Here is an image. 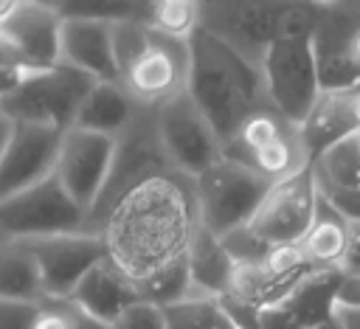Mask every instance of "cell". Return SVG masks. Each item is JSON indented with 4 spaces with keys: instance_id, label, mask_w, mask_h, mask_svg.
<instances>
[{
    "instance_id": "cell-15",
    "label": "cell",
    "mask_w": 360,
    "mask_h": 329,
    "mask_svg": "<svg viewBox=\"0 0 360 329\" xmlns=\"http://www.w3.org/2000/svg\"><path fill=\"white\" fill-rule=\"evenodd\" d=\"M62 34H59V65L76 67L96 82H118V62L112 48L110 17L93 14L84 6H62Z\"/></svg>"
},
{
    "instance_id": "cell-8",
    "label": "cell",
    "mask_w": 360,
    "mask_h": 329,
    "mask_svg": "<svg viewBox=\"0 0 360 329\" xmlns=\"http://www.w3.org/2000/svg\"><path fill=\"white\" fill-rule=\"evenodd\" d=\"M267 101L292 124H301L321 96L312 37H278L262 59Z\"/></svg>"
},
{
    "instance_id": "cell-2",
    "label": "cell",
    "mask_w": 360,
    "mask_h": 329,
    "mask_svg": "<svg viewBox=\"0 0 360 329\" xmlns=\"http://www.w3.org/2000/svg\"><path fill=\"white\" fill-rule=\"evenodd\" d=\"M191 48V76L188 96L217 129L222 146L239 129V124L267 101L262 70L236 53L231 45L197 28L188 39Z\"/></svg>"
},
{
    "instance_id": "cell-11",
    "label": "cell",
    "mask_w": 360,
    "mask_h": 329,
    "mask_svg": "<svg viewBox=\"0 0 360 329\" xmlns=\"http://www.w3.org/2000/svg\"><path fill=\"white\" fill-rule=\"evenodd\" d=\"M287 3H200V28L262 67L264 53L281 37Z\"/></svg>"
},
{
    "instance_id": "cell-30",
    "label": "cell",
    "mask_w": 360,
    "mask_h": 329,
    "mask_svg": "<svg viewBox=\"0 0 360 329\" xmlns=\"http://www.w3.org/2000/svg\"><path fill=\"white\" fill-rule=\"evenodd\" d=\"M45 301H8L0 298V329H37Z\"/></svg>"
},
{
    "instance_id": "cell-44",
    "label": "cell",
    "mask_w": 360,
    "mask_h": 329,
    "mask_svg": "<svg viewBox=\"0 0 360 329\" xmlns=\"http://www.w3.org/2000/svg\"><path fill=\"white\" fill-rule=\"evenodd\" d=\"M0 239H3V236H0Z\"/></svg>"
},
{
    "instance_id": "cell-43",
    "label": "cell",
    "mask_w": 360,
    "mask_h": 329,
    "mask_svg": "<svg viewBox=\"0 0 360 329\" xmlns=\"http://www.w3.org/2000/svg\"><path fill=\"white\" fill-rule=\"evenodd\" d=\"M354 110H357V121H360V93L354 96Z\"/></svg>"
},
{
    "instance_id": "cell-29",
    "label": "cell",
    "mask_w": 360,
    "mask_h": 329,
    "mask_svg": "<svg viewBox=\"0 0 360 329\" xmlns=\"http://www.w3.org/2000/svg\"><path fill=\"white\" fill-rule=\"evenodd\" d=\"M166 329H217L222 318V304L219 298H202L191 295L177 304H169L160 309Z\"/></svg>"
},
{
    "instance_id": "cell-32",
    "label": "cell",
    "mask_w": 360,
    "mask_h": 329,
    "mask_svg": "<svg viewBox=\"0 0 360 329\" xmlns=\"http://www.w3.org/2000/svg\"><path fill=\"white\" fill-rule=\"evenodd\" d=\"M318 191L340 217H346L349 222H360V188H332V186L321 188L318 186Z\"/></svg>"
},
{
    "instance_id": "cell-4",
    "label": "cell",
    "mask_w": 360,
    "mask_h": 329,
    "mask_svg": "<svg viewBox=\"0 0 360 329\" xmlns=\"http://www.w3.org/2000/svg\"><path fill=\"white\" fill-rule=\"evenodd\" d=\"M93 87L96 79L76 67H42L17 93L0 101V112L14 124H42L65 132L76 124V115Z\"/></svg>"
},
{
    "instance_id": "cell-17",
    "label": "cell",
    "mask_w": 360,
    "mask_h": 329,
    "mask_svg": "<svg viewBox=\"0 0 360 329\" xmlns=\"http://www.w3.org/2000/svg\"><path fill=\"white\" fill-rule=\"evenodd\" d=\"M62 6L48 3H17L14 14L0 25V31L20 51L22 62L31 67L59 65V34H62Z\"/></svg>"
},
{
    "instance_id": "cell-20",
    "label": "cell",
    "mask_w": 360,
    "mask_h": 329,
    "mask_svg": "<svg viewBox=\"0 0 360 329\" xmlns=\"http://www.w3.org/2000/svg\"><path fill=\"white\" fill-rule=\"evenodd\" d=\"M298 129H301V141H304V149L309 155V163H315L326 149H332L335 143L360 132L354 96L321 90L318 101L312 104L309 115L298 124Z\"/></svg>"
},
{
    "instance_id": "cell-22",
    "label": "cell",
    "mask_w": 360,
    "mask_h": 329,
    "mask_svg": "<svg viewBox=\"0 0 360 329\" xmlns=\"http://www.w3.org/2000/svg\"><path fill=\"white\" fill-rule=\"evenodd\" d=\"M236 262L225 250L222 239L214 236L205 225H200L191 250H188V273L194 284V295L202 298H225L231 290Z\"/></svg>"
},
{
    "instance_id": "cell-27",
    "label": "cell",
    "mask_w": 360,
    "mask_h": 329,
    "mask_svg": "<svg viewBox=\"0 0 360 329\" xmlns=\"http://www.w3.org/2000/svg\"><path fill=\"white\" fill-rule=\"evenodd\" d=\"M143 22L172 39H191L200 28V3L191 0H160L143 3Z\"/></svg>"
},
{
    "instance_id": "cell-31",
    "label": "cell",
    "mask_w": 360,
    "mask_h": 329,
    "mask_svg": "<svg viewBox=\"0 0 360 329\" xmlns=\"http://www.w3.org/2000/svg\"><path fill=\"white\" fill-rule=\"evenodd\" d=\"M112 329H166V321H163L160 307H152V304L141 301L132 309H127L112 323Z\"/></svg>"
},
{
    "instance_id": "cell-28",
    "label": "cell",
    "mask_w": 360,
    "mask_h": 329,
    "mask_svg": "<svg viewBox=\"0 0 360 329\" xmlns=\"http://www.w3.org/2000/svg\"><path fill=\"white\" fill-rule=\"evenodd\" d=\"M138 292H141V301L152 304V307H169V304H177L183 298H191L194 295V284H191V273H188V256L163 267L160 273L138 281Z\"/></svg>"
},
{
    "instance_id": "cell-25",
    "label": "cell",
    "mask_w": 360,
    "mask_h": 329,
    "mask_svg": "<svg viewBox=\"0 0 360 329\" xmlns=\"http://www.w3.org/2000/svg\"><path fill=\"white\" fill-rule=\"evenodd\" d=\"M343 276H346L343 270H315L281 307L292 315V321L301 329L326 323L335 318V301Z\"/></svg>"
},
{
    "instance_id": "cell-5",
    "label": "cell",
    "mask_w": 360,
    "mask_h": 329,
    "mask_svg": "<svg viewBox=\"0 0 360 329\" xmlns=\"http://www.w3.org/2000/svg\"><path fill=\"white\" fill-rule=\"evenodd\" d=\"M172 169L158 135V118L155 110H141L138 118L115 138V152H112V163H110V174L107 183L87 217V231L98 233L104 217L112 211V205L138 183H143L146 177Z\"/></svg>"
},
{
    "instance_id": "cell-23",
    "label": "cell",
    "mask_w": 360,
    "mask_h": 329,
    "mask_svg": "<svg viewBox=\"0 0 360 329\" xmlns=\"http://www.w3.org/2000/svg\"><path fill=\"white\" fill-rule=\"evenodd\" d=\"M349 231H352V222L340 217L323 197H318L312 228L301 242L307 262L318 270H343V262L349 253Z\"/></svg>"
},
{
    "instance_id": "cell-26",
    "label": "cell",
    "mask_w": 360,
    "mask_h": 329,
    "mask_svg": "<svg viewBox=\"0 0 360 329\" xmlns=\"http://www.w3.org/2000/svg\"><path fill=\"white\" fill-rule=\"evenodd\" d=\"M312 174L321 188H360V132L326 149L312 163Z\"/></svg>"
},
{
    "instance_id": "cell-35",
    "label": "cell",
    "mask_w": 360,
    "mask_h": 329,
    "mask_svg": "<svg viewBox=\"0 0 360 329\" xmlns=\"http://www.w3.org/2000/svg\"><path fill=\"white\" fill-rule=\"evenodd\" d=\"M37 329H70V318L65 312V304L62 301H45L42 315L37 321Z\"/></svg>"
},
{
    "instance_id": "cell-13",
    "label": "cell",
    "mask_w": 360,
    "mask_h": 329,
    "mask_svg": "<svg viewBox=\"0 0 360 329\" xmlns=\"http://www.w3.org/2000/svg\"><path fill=\"white\" fill-rule=\"evenodd\" d=\"M28 247L37 256L45 301H68L79 281L110 256L101 233H59L45 239H28Z\"/></svg>"
},
{
    "instance_id": "cell-12",
    "label": "cell",
    "mask_w": 360,
    "mask_h": 329,
    "mask_svg": "<svg viewBox=\"0 0 360 329\" xmlns=\"http://www.w3.org/2000/svg\"><path fill=\"white\" fill-rule=\"evenodd\" d=\"M357 28L360 3H323L312 31V56L323 93H360V67L354 62Z\"/></svg>"
},
{
    "instance_id": "cell-24",
    "label": "cell",
    "mask_w": 360,
    "mask_h": 329,
    "mask_svg": "<svg viewBox=\"0 0 360 329\" xmlns=\"http://www.w3.org/2000/svg\"><path fill=\"white\" fill-rule=\"evenodd\" d=\"M0 298L45 301L37 256L22 239H0Z\"/></svg>"
},
{
    "instance_id": "cell-37",
    "label": "cell",
    "mask_w": 360,
    "mask_h": 329,
    "mask_svg": "<svg viewBox=\"0 0 360 329\" xmlns=\"http://www.w3.org/2000/svg\"><path fill=\"white\" fill-rule=\"evenodd\" d=\"M259 329H301V326L292 321V315L284 307H276L259 315Z\"/></svg>"
},
{
    "instance_id": "cell-40",
    "label": "cell",
    "mask_w": 360,
    "mask_h": 329,
    "mask_svg": "<svg viewBox=\"0 0 360 329\" xmlns=\"http://www.w3.org/2000/svg\"><path fill=\"white\" fill-rule=\"evenodd\" d=\"M11 135H14V121L0 112V160H3L6 149H8V143H11Z\"/></svg>"
},
{
    "instance_id": "cell-34",
    "label": "cell",
    "mask_w": 360,
    "mask_h": 329,
    "mask_svg": "<svg viewBox=\"0 0 360 329\" xmlns=\"http://www.w3.org/2000/svg\"><path fill=\"white\" fill-rule=\"evenodd\" d=\"M335 309H360V273H346L343 276Z\"/></svg>"
},
{
    "instance_id": "cell-38",
    "label": "cell",
    "mask_w": 360,
    "mask_h": 329,
    "mask_svg": "<svg viewBox=\"0 0 360 329\" xmlns=\"http://www.w3.org/2000/svg\"><path fill=\"white\" fill-rule=\"evenodd\" d=\"M343 273H360V222H352L349 253H346V262H343Z\"/></svg>"
},
{
    "instance_id": "cell-6",
    "label": "cell",
    "mask_w": 360,
    "mask_h": 329,
    "mask_svg": "<svg viewBox=\"0 0 360 329\" xmlns=\"http://www.w3.org/2000/svg\"><path fill=\"white\" fill-rule=\"evenodd\" d=\"M87 231V211L68 194L51 174L48 180L0 200V236L3 239H45L59 233Z\"/></svg>"
},
{
    "instance_id": "cell-1",
    "label": "cell",
    "mask_w": 360,
    "mask_h": 329,
    "mask_svg": "<svg viewBox=\"0 0 360 329\" xmlns=\"http://www.w3.org/2000/svg\"><path fill=\"white\" fill-rule=\"evenodd\" d=\"M200 225L194 177L163 169L129 188L104 217L98 233L110 259L138 284L186 259Z\"/></svg>"
},
{
    "instance_id": "cell-19",
    "label": "cell",
    "mask_w": 360,
    "mask_h": 329,
    "mask_svg": "<svg viewBox=\"0 0 360 329\" xmlns=\"http://www.w3.org/2000/svg\"><path fill=\"white\" fill-rule=\"evenodd\" d=\"M68 301L90 312L93 318L115 323L127 309L141 304V292H138V284L107 256L79 281V287Z\"/></svg>"
},
{
    "instance_id": "cell-7",
    "label": "cell",
    "mask_w": 360,
    "mask_h": 329,
    "mask_svg": "<svg viewBox=\"0 0 360 329\" xmlns=\"http://www.w3.org/2000/svg\"><path fill=\"white\" fill-rule=\"evenodd\" d=\"M270 186L273 183H267L248 166L222 157L217 166L194 177L202 225L219 239L245 228Z\"/></svg>"
},
{
    "instance_id": "cell-39",
    "label": "cell",
    "mask_w": 360,
    "mask_h": 329,
    "mask_svg": "<svg viewBox=\"0 0 360 329\" xmlns=\"http://www.w3.org/2000/svg\"><path fill=\"white\" fill-rule=\"evenodd\" d=\"M335 321L340 329H360V309H335Z\"/></svg>"
},
{
    "instance_id": "cell-21",
    "label": "cell",
    "mask_w": 360,
    "mask_h": 329,
    "mask_svg": "<svg viewBox=\"0 0 360 329\" xmlns=\"http://www.w3.org/2000/svg\"><path fill=\"white\" fill-rule=\"evenodd\" d=\"M141 110L143 107L135 104V98L121 87V82H96L73 127H82L87 132H98L107 138H118L138 118Z\"/></svg>"
},
{
    "instance_id": "cell-3",
    "label": "cell",
    "mask_w": 360,
    "mask_h": 329,
    "mask_svg": "<svg viewBox=\"0 0 360 329\" xmlns=\"http://www.w3.org/2000/svg\"><path fill=\"white\" fill-rule=\"evenodd\" d=\"M112 48L118 82L143 110H160L188 93L191 48L186 39H172L143 22V3L135 17L112 22Z\"/></svg>"
},
{
    "instance_id": "cell-33",
    "label": "cell",
    "mask_w": 360,
    "mask_h": 329,
    "mask_svg": "<svg viewBox=\"0 0 360 329\" xmlns=\"http://www.w3.org/2000/svg\"><path fill=\"white\" fill-rule=\"evenodd\" d=\"M37 70H42V67H31L22 62H0V101L8 98L11 93H17Z\"/></svg>"
},
{
    "instance_id": "cell-18",
    "label": "cell",
    "mask_w": 360,
    "mask_h": 329,
    "mask_svg": "<svg viewBox=\"0 0 360 329\" xmlns=\"http://www.w3.org/2000/svg\"><path fill=\"white\" fill-rule=\"evenodd\" d=\"M318 267H301V270H276L264 259L248 262L233 267L228 301L248 307L253 312H267L290 301V295L315 273Z\"/></svg>"
},
{
    "instance_id": "cell-14",
    "label": "cell",
    "mask_w": 360,
    "mask_h": 329,
    "mask_svg": "<svg viewBox=\"0 0 360 329\" xmlns=\"http://www.w3.org/2000/svg\"><path fill=\"white\" fill-rule=\"evenodd\" d=\"M112 152H115V138L87 132L82 127H70L62 132L53 174L68 188V194L87 211V217L107 183Z\"/></svg>"
},
{
    "instance_id": "cell-9",
    "label": "cell",
    "mask_w": 360,
    "mask_h": 329,
    "mask_svg": "<svg viewBox=\"0 0 360 329\" xmlns=\"http://www.w3.org/2000/svg\"><path fill=\"white\" fill-rule=\"evenodd\" d=\"M318 197V183L309 166L281 183H273L245 228L267 247L301 245L312 228Z\"/></svg>"
},
{
    "instance_id": "cell-42",
    "label": "cell",
    "mask_w": 360,
    "mask_h": 329,
    "mask_svg": "<svg viewBox=\"0 0 360 329\" xmlns=\"http://www.w3.org/2000/svg\"><path fill=\"white\" fill-rule=\"evenodd\" d=\"M309 329H340V323L332 318V321H326V323H318V326H309Z\"/></svg>"
},
{
    "instance_id": "cell-41",
    "label": "cell",
    "mask_w": 360,
    "mask_h": 329,
    "mask_svg": "<svg viewBox=\"0 0 360 329\" xmlns=\"http://www.w3.org/2000/svg\"><path fill=\"white\" fill-rule=\"evenodd\" d=\"M217 329H242V326H239V323H236V321L222 309V318H219V326H217Z\"/></svg>"
},
{
    "instance_id": "cell-16",
    "label": "cell",
    "mask_w": 360,
    "mask_h": 329,
    "mask_svg": "<svg viewBox=\"0 0 360 329\" xmlns=\"http://www.w3.org/2000/svg\"><path fill=\"white\" fill-rule=\"evenodd\" d=\"M59 141L62 132L53 127L14 124L11 143L0 160V200L48 180L56 169Z\"/></svg>"
},
{
    "instance_id": "cell-36",
    "label": "cell",
    "mask_w": 360,
    "mask_h": 329,
    "mask_svg": "<svg viewBox=\"0 0 360 329\" xmlns=\"http://www.w3.org/2000/svg\"><path fill=\"white\" fill-rule=\"evenodd\" d=\"M62 304H65V312L70 318V329H112V323H107L101 318H93L90 312L79 309L76 304H70V301H62Z\"/></svg>"
},
{
    "instance_id": "cell-10",
    "label": "cell",
    "mask_w": 360,
    "mask_h": 329,
    "mask_svg": "<svg viewBox=\"0 0 360 329\" xmlns=\"http://www.w3.org/2000/svg\"><path fill=\"white\" fill-rule=\"evenodd\" d=\"M155 118L166 160L174 172L186 177H200L225 157V146L217 129L208 124V118L200 112L188 93L155 110Z\"/></svg>"
}]
</instances>
